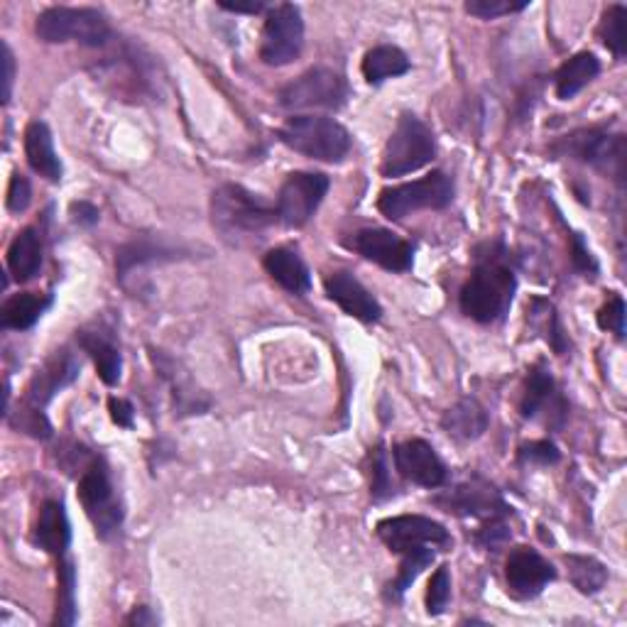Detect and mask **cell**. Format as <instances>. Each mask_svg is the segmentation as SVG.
<instances>
[{"label":"cell","mask_w":627,"mask_h":627,"mask_svg":"<svg viewBox=\"0 0 627 627\" xmlns=\"http://www.w3.org/2000/svg\"><path fill=\"white\" fill-rule=\"evenodd\" d=\"M517 292V275L508 250L488 246L486 256H478L474 272L466 280L458 305L468 319L478 324H496L510 311Z\"/></svg>","instance_id":"obj_1"},{"label":"cell","mask_w":627,"mask_h":627,"mask_svg":"<svg viewBox=\"0 0 627 627\" xmlns=\"http://www.w3.org/2000/svg\"><path fill=\"white\" fill-rule=\"evenodd\" d=\"M211 219L223 238L243 240L268 231L277 221V211L246 187L223 185L211 197Z\"/></svg>","instance_id":"obj_2"},{"label":"cell","mask_w":627,"mask_h":627,"mask_svg":"<svg viewBox=\"0 0 627 627\" xmlns=\"http://www.w3.org/2000/svg\"><path fill=\"white\" fill-rule=\"evenodd\" d=\"M289 150L319 162H344L351 152L354 138L339 120L327 116H295L277 130Z\"/></svg>","instance_id":"obj_3"},{"label":"cell","mask_w":627,"mask_h":627,"mask_svg":"<svg viewBox=\"0 0 627 627\" xmlns=\"http://www.w3.org/2000/svg\"><path fill=\"white\" fill-rule=\"evenodd\" d=\"M434 157H437V140L431 128L415 113H402L385 142L380 175L388 179L412 175L427 167Z\"/></svg>","instance_id":"obj_4"},{"label":"cell","mask_w":627,"mask_h":627,"mask_svg":"<svg viewBox=\"0 0 627 627\" xmlns=\"http://www.w3.org/2000/svg\"><path fill=\"white\" fill-rule=\"evenodd\" d=\"M34 34L47 44L77 42L83 47H103L111 40V26L96 8H47L34 20Z\"/></svg>","instance_id":"obj_5"},{"label":"cell","mask_w":627,"mask_h":627,"mask_svg":"<svg viewBox=\"0 0 627 627\" xmlns=\"http://www.w3.org/2000/svg\"><path fill=\"white\" fill-rule=\"evenodd\" d=\"M79 360L62 351V354H54L50 360H47L44 368L38 370V376L32 378L30 388H28V397H26V405H22V412H20V429H26L32 437H50V421L44 417V407L50 405L52 397L64 390L67 385L74 382L79 378Z\"/></svg>","instance_id":"obj_6"},{"label":"cell","mask_w":627,"mask_h":627,"mask_svg":"<svg viewBox=\"0 0 627 627\" xmlns=\"http://www.w3.org/2000/svg\"><path fill=\"white\" fill-rule=\"evenodd\" d=\"M79 500L81 508L91 520L96 535L101 539L113 537L123 525V505H120L111 474L101 458H91L79 478Z\"/></svg>","instance_id":"obj_7"},{"label":"cell","mask_w":627,"mask_h":627,"mask_svg":"<svg viewBox=\"0 0 627 627\" xmlns=\"http://www.w3.org/2000/svg\"><path fill=\"white\" fill-rule=\"evenodd\" d=\"M454 201V179L444 172H431L417 182L382 189L378 211L390 221H402L405 216L421 209H446Z\"/></svg>","instance_id":"obj_8"},{"label":"cell","mask_w":627,"mask_h":627,"mask_svg":"<svg viewBox=\"0 0 627 627\" xmlns=\"http://www.w3.org/2000/svg\"><path fill=\"white\" fill-rule=\"evenodd\" d=\"M348 81L329 67H314L305 74L289 81L280 91V106L287 111H305V108H324L339 111L348 101Z\"/></svg>","instance_id":"obj_9"},{"label":"cell","mask_w":627,"mask_h":627,"mask_svg":"<svg viewBox=\"0 0 627 627\" xmlns=\"http://www.w3.org/2000/svg\"><path fill=\"white\" fill-rule=\"evenodd\" d=\"M305 47V18L292 3L270 8L262 26L260 59L268 67H287L301 54Z\"/></svg>","instance_id":"obj_10"},{"label":"cell","mask_w":627,"mask_h":627,"mask_svg":"<svg viewBox=\"0 0 627 627\" xmlns=\"http://www.w3.org/2000/svg\"><path fill=\"white\" fill-rule=\"evenodd\" d=\"M329 187L331 179L321 172H292L277 195V221L285 228L307 226L329 195Z\"/></svg>","instance_id":"obj_11"},{"label":"cell","mask_w":627,"mask_h":627,"mask_svg":"<svg viewBox=\"0 0 627 627\" xmlns=\"http://www.w3.org/2000/svg\"><path fill=\"white\" fill-rule=\"evenodd\" d=\"M376 533L382 545L395 554H405V551L421 549V547L449 549L454 545L449 529L425 515L388 517V520L378 522Z\"/></svg>","instance_id":"obj_12"},{"label":"cell","mask_w":627,"mask_h":627,"mask_svg":"<svg viewBox=\"0 0 627 627\" xmlns=\"http://www.w3.org/2000/svg\"><path fill=\"white\" fill-rule=\"evenodd\" d=\"M551 150L564 157H574V160H581L586 165H594L598 170L623 177L625 140L623 136H610L608 130H576L571 136L561 138Z\"/></svg>","instance_id":"obj_13"},{"label":"cell","mask_w":627,"mask_h":627,"mask_svg":"<svg viewBox=\"0 0 627 627\" xmlns=\"http://www.w3.org/2000/svg\"><path fill=\"white\" fill-rule=\"evenodd\" d=\"M434 505H439L444 512L458 515V517H505L510 512L508 502L502 500L500 492L490 484L480 478L466 480V484L456 486L454 490H446L441 496L434 498Z\"/></svg>","instance_id":"obj_14"},{"label":"cell","mask_w":627,"mask_h":627,"mask_svg":"<svg viewBox=\"0 0 627 627\" xmlns=\"http://www.w3.org/2000/svg\"><path fill=\"white\" fill-rule=\"evenodd\" d=\"M348 248L390 272L412 270L415 262L412 246L405 238L388 231V228H364V231H358L348 240Z\"/></svg>","instance_id":"obj_15"},{"label":"cell","mask_w":627,"mask_h":627,"mask_svg":"<svg viewBox=\"0 0 627 627\" xmlns=\"http://www.w3.org/2000/svg\"><path fill=\"white\" fill-rule=\"evenodd\" d=\"M397 474L407 478L409 484L421 486V488H441L449 478L439 454L434 451V446L425 439H407L395 446L392 451Z\"/></svg>","instance_id":"obj_16"},{"label":"cell","mask_w":627,"mask_h":627,"mask_svg":"<svg viewBox=\"0 0 627 627\" xmlns=\"http://www.w3.org/2000/svg\"><path fill=\"white\" fill-rule=\"evenodd\" d=\"M505 578H508V590L515 598L529 600L537 598L557 578V569L537 549L515 547L505 564Z\"/></svg>","instance_id":"obj_17"},{"label":"cell","mask_w":627,"mask_h":627,"mask_svg":"<svg viewBox=\"0 0 627 627\" xmlns=\"http://www.w3.org/2000/svg\"><path fill=\"white\" fill-rule=\"evenodd\" d=\"M520 412L525 419H537L539 415H545L551 427H561L566 419V402L557 390V382L545 364H537L529 368V376L525 382Z\"/></svg>","instance_id":"obj_18"},{"label":"cell","mask_w":627,"mask_h":627,"mask_svg":"<svg viewBox=\"0 0 627 627\" xmlns=\"http://www.w3.org/2000/svg\"><path fill=\"white\" fill-rule=\"evenodd\" d=\"M327 295L331 301H336L348 317H354L358 321H366V324H376L382 317V307L380 301L372 297L368 289L364 287V282L358 280L356 275L339 270V272H331L327 277Z\"/></svg>","instance_id":"obj_19"},{"label":"cell","mask_w":627,"mask_h":627,"mask_svg":"<svg viewBox=\"0 0 627 627\" xmlns=\"http://www.w3.org/2000/svg\"><path fill=\"white\" fill-rule=\"evenodd\" d=\"M26 157L28 165L32 167L34 172L40 177H44L47 182H59L62 179L64 170H62V160L54 150V138L50 126L44 120H32L26 130Z\"/></svg>","instance_id":"obj_20"},{"label":"cell","mask_w":627,"mask_h":627,"mask_svg":"<svg viewBox=\"0 0 627 627\" xmlns=\"http://www.w3.org/2000/svg\"><path fill=\"white\" fill-rule=\"evenodd\" d=\"M34 545L47 554L62 559L71 545V525L67 517V508L59 500H47L40 510L38 525H34Z\"/></svg>","instance_id":"obj_21"},{"label":"cell","mask_w":627,"mask_h":627,"mask_svg":"<svg viewBox=\"0 0 627 627\" xmlns=\"http://www.w3.org/2000/svg\"><path fill=\"white\" fill-rule=\"evenodd\" d=\"M265 270L282 289L292 295H307L311 289V275L307 262L292 248H272L262 260Z\"/></svg>","instance_id":"obj_22"},{"label":"cell","mask_w":627,"mask_h":627,"mask_svg":"<svg viewBox=\"0 0 627 627\" xmlns=\"http://www.w3.org/2000/svg\"><path fill=\"white\" fill-rule=\"evenodd\" d=\"M42 233L40 228L28 226L13 238L8 248V272L18 282H30L42 270Z\"/></svg>","instance_id":"obj_23"},{"label":"cell","mask_w":627,"mask_h":627,"mask_svg":"<svg viewBox=\"0 0 627 627\" xmlns=\"http://www.w3.org/2000/svg\"><path fill=\"white\" fill-rule=\"evenodd\" d=\"M490 425V417L486 412V407L480 405L478 400H470V397H464L458 400L449 412L441 417V427L449 437L458 439V441H476L486 434Z\"/></svg>","instance_id":"obj_24"},{"label":"cell","mask_w":627,"mask_h":627,"mask_svg":"<svg viewBox=\"0 0 627 627\" xmlns=\"http://www.w3.org/2000/svg\"><path fill=\"white\" fill-rule=\"evenodd\" d=\"M77 341L91 356V360L96 364V370H99L101 380L113 388V385L120 382V372H123V358H120V351L116 348V344L111 341V336L99 331H89L83 329L77 334Z\"/></svg>","instance_id":"obj_25"},{"label":"cell","mask_w":627,"mask_h":627,"mask_svg":"<svg viewBox=\"0 0 627 627\" xmlns=\"http://www.w3.org/2000/svg\"><path fill=\"white\" fill-rule=\"evenodd\" d=\"M52 307V295L20 292L10 297L0 309V327L13 331H28L40 321L42 314Z\"/></svg>","instance_id":"obj_26"},{"label":"cell","mask_w":627,"mask_h":627,"mask_svg":"<svg viewBox=\"0 0 627 627\" xmlns=\"http://www.w3.org/2000/svg\"><path fill=\"white\" fill-rule=\"evenodd\" d=\"M412 69V62H409L407 54L395 44H378L364 57V64H360V71L368 83H382L388 79H397L405 77L407 71Z\"/></svg>","instance_id":"obj_27"},{"label":"cell","mask_w":627,"mask_h":627,"mask_svg":"<svg viewBox=\"0 0 627 627\" xmlns=\"http://www.w3.org/2000/svg\"><path fill=\"white\" fill-rule=\"evenodd\" d=\"M600 74V62L594 52H578L554 77L557 83V96L561 101H569L578 91H584L590 81Z\"/></svg>","instance_id":"obj_28"},{"label":"cell","mask_w":627,"mask_h":627,"mask_svg":"<svg viewBox=\"0 0 627 627\" xmlns=\"http://www.w3.org/2000/svg\"><path fill=\"white\" fill-rule=\"evenodd\" d=\"M527 321H529V327H533V331H537L541 339H545L554 348V351L566 354L569 344H566V334L561 329L559 314H557V309H554L551 301L541 299V297H535L533 301H529Z\"/></svg>","instance_id":"obj_29"},{"label":"cell","mask_w":627,"mask_h":627,"mask_svg":"<svg viewBox=\"0 0 627 627\" xmlns=\"http://www.w3.org/2000/svg\"><path fill=\"white\" fill-rule=\"evenodd\" d=\"M569 566V578L571 584L581 590L584 596H594L603 586L608 584V569L594 557H578V554H569L564 559Z\"/></svg>","instance_id":"obj_30"},{"label":"cell","mask_w":627,"mask_h":627,"mask_svg":"<svg viewBox=\"0 0 627 627\" xmlns=\"http://www.w3.org/2000/svg\"><path fill=\"white\" fill-rule=\"evenodd\" d=\"M59 588H57V615L54 625H74L77 620V569L74 561L64 559L59 561Z\"/></svg>","instance_id":"obj_31"},{"label":"cell","mask_w":627,"mask_h":627,"mask_svg":"<svg viewBox=\"0 0 627 627\" xmlns=\"http://www.w3.org/2000/svg\"><path fill=\"white\" fill-rule=\"evenodd\" d=\"M402 557V566H400V574H397L395 581L388 586V598L390 600H400L405 596V590L417 581V576L431 566L434 557V547H421V549H412V551H405L400 554Z\"/></svg>","instance_id":"obj_32"},{"label":"cell","mask_w":627,"mask_h":627,"mask_svg":"<svg viewBox=\"0 0 627 627\" xmlns=\"http://www.w3.org/2000/svg\"><path fill=\"white\" fill-rule=\"evenodd\" d=\"M598 38L615 54V59H623L627 52V8L615 3L610 6L598 26Z\"/></svg>","instance_id":"obj_33"},{"label":"cell","mask_w":627,"mask_h":627,"mask_svg":"<svg viewBox=\"0 0 627 627\" xmlns=\"http://www.w3.org/2000/svg\"><path fill=\"white\" fill-rule=\"evenodd\" d=\"M162 256L172 258V250L160 243H152V240H132V243L118 250V260H116L118 277H126L136 265H142L148 260H160Z\"/></svg>","instance_id":"obj_34"},{"label":"cell","mask_w":627,"mask_h":627,"mask_svg":"<svg viewBox=\"0 0 627 627\" xmlns=\"http://www.w3.org/2000/svg\"><path fill=\"white\" fill-rule=\"evenodd\" d=\"M451 600V574H449V566H439L437 571H434L429 588H427V613L434 615H441L449 606Z\"/></svg>","instance_id":"obj_35"},{"label":"cell","mask_w":627,"mask_h":627,"mask_svg":"<svg viewBox=\"0 0 627 627\" xmlns=\"http://www.w3.org/2000/svg\"><path fill=\"white\" fill-rule=\"evenodd\" d=\"M525 8H529L527 0H520V3H512V0H468L466 13L480 20H498L512 13H522Z\"/></svg>","instance_id":"obj_36"},{"label":"cell","mask_w":627,"mask_h":627,"mask_svg":"<svg viewBox=\"0 0 627 627\" xmlns=\"http://www.w3.org/2000/svg\"><path fill=\"white\" fill-rule=\"evenodd\" d=\"M598 327L603 331L615 334L620 341L625 339V299L620 295H613L606 301V305L600 307V311H598Z\"/></svg>","instance_id":"obj_37"},{"label":"cell","mask_w":627,"mask_h":627,"mask_svg":"<svg viewBox=\"0 0 627 627\" xmlns=\"http://www.w3.org/2000/svg\"><path fill=\"white\" fill-rule=\"evenodd\" d=\"M372 498L378 502L385 498L395 496V484L390 478V468H388V458H385L382 446H378L376 454H372Z\"/></svg>","instance_id":"obj_38"},{"label":"cell","mask_w":627,"mask_h":627,"mask_svg":"<svg viewBox=\"0 0 627 627\" xmlns=\"http://www.w3.org/2000/svg\"><path fill=\"white\" fill-rule=\"evenodd\" d=\"M520 461L522 464H539V466H551L559 461V449L551 441H529L520 446Z\"/></svg>","instance_id":"obj_39"},{"label":"cell","mask_w":627,"mask_h":627,"mask_svg":"<svg viewBox=\"0 0 627 627\" xmlns=\"http://www.w3.org/2000/svg\"><path fill=\"white\" fill-rule=\"evenodd\" d=\"M508 539H510V529H508V522H505V517H490L488 525L480 529L476 537L480 547L492 549V551H498Z\"/></svg>","instance_id":"obj_40"},{"label":"cell","mask_w":627,"mask_h":627,"mask_svg":"<svg viewBox=\"0 0 627 627\" xmlns=\"http://www.w3.org/2000/svg\"><path fill=\"white\" fill-rule=\"evenodd\" d=\"M30 201H32L30 182L22 175H13V179H10V187H8V211H13V213L28 211Z\"/></svg>","instance_id":"obj_41"},{"label":"cell","mask_w":627,"mask_h":627,"mask_svg":"<svg viewBox=\"0 0 627 627\" xmlns=\"http://www.w3.org/2000/svg\"><path fill=\"white\" fill-rule=\"evenodd\" d=\"M108 412H111V419L116 421L118 427L130 429L132 427V419H136V409L123 397H111L108 400Z\"/></svg>","instance_id":"obj_42"},{"label":"cell","mask_w":627,"mask_h":627,"mask_svg":"<svg viewBox=\"0 0 627 627\" xmlns=\"http://www.w3.org/2000/svg\"><path fill=\"white\" fill-rule=\"evenodd\" d=\"M574 265H576V270L588 272V275H594L598 270L596 258L590 256V250L586 248L584 238L578 233H574Z\"/></svg>","instance_id":"obj_43"},{"label":"cell","mask_w":627,"mask_h":627,"mask_svg":"<svg viewBox=\"0 0 627 627\" xmlns=\"http://www.w3.org/2000/svg\"><path fill=\"white\" fill-rule=\"evenodd\" d=\"M13 81H16V57L10 52L8 42H3V103L10 101L13 93Z\"/></svg>","instance_id":"obj_44"},{"label":"cell","mask_w":627,"mask_h":627,"mask_svg":"<svg viewBox=\"0 0 627 627\" xmlns=\"http://www.w3.org/2000/svg\"><path fill=\"white\" fill-rule=\"evenodd\" d=\"M71 216H74V221L81 223V226L99 223V209H96L93 203H89V201L71 203Z\"/></svg>","instance_id":"obj_45"},{"label":"cell","mask_w":627,"mask_h":627,"mask_svg":"<svg viewBox=\"0 0 627 627\" xmlns=\"http://www.w3.org/2000/svg\"><path fill=\"white\" fill-rule=\"evenodd\" d=\"M157 623H160V618H157V615L150 608H145V606L136 608L126 618V625H138V627H142V625H157Z\"/></svg>","instance_id":"obj_46"},{"label":"cell","mask_w":627,"mask_h":627,"mask_svg":"<svg viewBox=\"0 0 627 627\" xmlns=\"http://www.w3.org/2000/svg\"><path fill=\"white\" fill-rule=\"evenodd\" d=\"M223 10H228V13H250V16H258V13H262L265 8V3H219Z\"/></svg>","instance_id":"obj_47"}]
</instances>
